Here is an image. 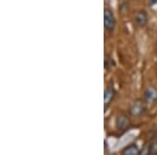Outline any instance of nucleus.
I'll return each mask as SVG.
<instances>
[{"mask_svg":"<svg viewBox=\"0 0 157 155\" xmlns=\"http://www.w3.org/2000/svg\"><path fill=\"white\" fill-rule=\"evenodd\" d=\"M147 102L145 100H136L130 107V114L134 118L143 116L147 111Z\"/></svg>","mask_w":157,"mask_h":155,"instance_id":"f257e3e1","label":"nucleus"},{"mask_svg":"<svg viewBox=\"0 0 157 155\" xmlns=\"http://www.w3.org/2000/svg\"><path fill=\"white\" fill-rule=\"evenodd\" d=\"M104 24H105L106 29L109 32H112L115 29V24H116V20L113 14L112 10L106 7L105 11H104Z\"/></svg>","mask_w":157,"mask_h":155,"instance_id":"f03ea898","label":"nucleus"},{"mask_svg":"<svg viewBox=\"0 0 157 155\" xmlns=\"http://www.w3.org/2000/svg\"><path fill=\"white\" fill-rule=\"evenodd\" d=\"M130 127V119L125 114H121L116 118V128L121 131H126Z\"/></svg>","mask_w":157,"mask_h":155,"instance_id":"7ed1b4c3","label":"nucleus"},{"mask_svg":"<svg viewBox=\"0 0 157 155\" xmlns=\"http://www.w3.org/2000/svg\"><path fill=\"white\" fill-rule=\"evenodd\" d=\"M144 100L147 103H156L157 102V89L155 87H148L144 93Z\"/></svg>","mask_w":157,"mask_h":155,"instance_id":"20e7f679","label":"nucleus"},{"mask_svg":"<svg viewBox=\"0 0 157 155\" xmlns=\"http://www.w3.org/2000/svg\"><path fill=\"white\" fill-rule=\"evenodd\" d=\"M134 20H135V23H136L137 26L143 27V26H145V25H147V23H148L149 16H148V14H147V12L139 11V12L136 13Z\"/></svg>","mask_w":157,"mask_h":155,"instance_id":"39448f33","label":"nucleus"},{"mask_svg":"<svg viewBox=\"0 0 157 155\" xmlns=\"http://www.w3.org/2000/svg\"><path fill=\"white\" fill-rule=\"evenodd\" d=\"M115 96V90L112 86H108L105 90V95H104V103H105V108H107L111 104Z\"/></svg>","mask_w":157,"mask_h":155,"instance_id":"423d86ee","label":"nucleus"},{"mask_svg":"<svg viewBox=\"0 0 157 155\" xmlns=\"http://www.w3.org/2000/svg\"><path fill=\"white\" fill-rule=\"evenodd\" d=\"M140 149L138 148V146L136 144H131L129 146L126 147L125 149L121 151V153L124 155H139L140 154Z\"/></svg>","mask_w":157,"mask_h":155,"instance_id":"0eeeda50","label":"nucleus"},{"mask_svg":"<svg viewBox=\"0 0 157 155\" xmlns=\"http://www.w3.org/2000/svg\"><path fill=\"white\" fill-rule=\"evenodd\" d=\"M147 154L156 155L157 154V137H154L148 144V149H147Z\"/></svg>","mask_w":157,"mask_h":155,"instance_id":"6e6552de","label":"nucleus"}]
</instances>
